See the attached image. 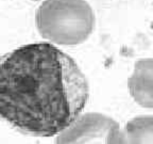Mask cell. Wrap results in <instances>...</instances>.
Here are the masks:
<instances>
[{
    "instance_id": "cell-2",
    "label": "cell",
    "mask_w": 153,
    "mask_h": 144,
    "mask_svg": "<svg viewBox=\"0 0 153 144\" xmlns=\"http://www.w3.org/2000/svg\"><path fill=\"white\" fill-rule=\"evenodd\" d=\"M35 22L44 38L60 45L85 42L95 28V14L85 0H46L36 11Z\"/></svg>"
},
{
    "instance_id": "cell-5",
    "label": "cell",
    "mask_w": 153,
    "mask_h": 144,
    "mask_svg": "<svg viewBox=\"0 0 153 144\" xmlns=\"http://www.w3.org/2000/svg\"><path fill=\"white\" fill-rule=\"evenodd\" d=\"M120 144H153V115H141L127 123Z\"/></svg>"
},
{
    "instance_id": "cell-1",
    "label": "cell",
    "mask_w": 153,
    "mask_h": 144,
    "mask_svg": "<svg viewBox=\"0 0 153 144\" xmlns=\"http://www.w3.org/2000/svg\"><path fill=\"white\" fill-rule=\"evenodd\" d=\"M88 98L78 64L52 44H28L0 58V116L22 134H60Z\"/></svg>"
},
{
    "instance_id": "cell-3",
    "label": "cell",
    "mask_w": 153,
    "mask_h": 144,
    "mask_svg": "<svg viewBox=\"0 0 153 144\" xmlns=\"http://www.w3.org/2000/svg\"><path fill=\"white\" fill-rule=\"evenodd\" d=\"M119 124L102 113L80 115L61 132L55 144H120Z\"/></svg>"
},
{
    "instance_id": "cell-4",
    "label": "cell",
    "mask_w": 153,
    "mask_h": 144,
    "mask_svg": "<svg viewBox=\"0 0 153 144\" xmlns=\"http://www.w3.org/2000/svg\"><path fill=\"white\" fill-rule=\"evenodd\" d=\"M131 96L143 108H153V59H141L135 63L128 80Z\"/></svg>"
}]
</instances>
